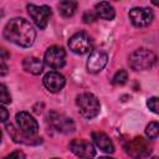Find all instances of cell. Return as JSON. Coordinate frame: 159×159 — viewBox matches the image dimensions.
I'll return each instance as SVG.
<instances>
[{
  "label": "cell",
  "mask_w": 159,
  "mask_h": 159,
  "mask_svg": "<svg viewBox=\"0 0 159 159\" xmlns=\"http://www.w3.org/2000/svg\"><path fill=\"white\" fill-rule=\"evenodd\" d=\"M4 37L20 47H30L35 41L36 32L27 20L14 17L5 25Z\"/></svg>",
  "instance_id": "cell-1"
},
{
  "label": "cell",
  "mask_w": 159,
  "mask_h": 159,
  "mask_svg": "<svg viewBox=\"0 0 159 159\" xmlns=\"http://www.w3.org/2000/svg\"><path fill=\"white\" fill-rule=\"evenodd\" d=\"M76 104L78 107L81 116L87 118V119L94 118L99 113V108H101L99 101L92 93L84 92V93L78 94L76 97Z\"/></svg>",
  "instance_id": "cell-2"
},
{
  "label": "cell",
  "mask_w": 159,
  "mask_h": 159,
  "mask_svg": "<svg viewBox=\"0 0 159 159\" xmlns=\"http://www.w3.org/2000/svg\"><path fill=\"white\" fill-rule=\"evenodd\" d=\"M157 61V56L148 48H139L135 50L129 56V66L134 71H144L150 70Z\"/></svg>",
  "instance_id": "cell-3"
},
{
  "label": "cell",
  "mask_w": 159,
  "mask_h": 159,
  "mask_svg": "<svg viewBox=\"0 0 159 159\" xmlns=\"http://www.w3.org/2000/svg\"><path fill=\"white\" fill-rule=\"evenodd\" d=\"M125 153L133 159H143L148 158L153 150V145L148 139L143 137H135L127 142L124 145Z\"/></svg>",
  "instance_id": "cell-4"
},
{
  "label": "cell",
  "mask_w": 159,
  "mask_h": 159,
  "mask_svg": "<svg viewBox=\"0 0 159 159\" xmlns=\"http://www.w3.org/2000/svg\"><path fill=\"white\" fill-rule=\"evenodd\" d=\"M27 12L30 15V17L34 20V22L36 24L37 27L40 29H45L48 24L50 16L52 14L51 7L47 5H35V4H29L27 6Z\"/></svg>",
  "instance_id": "cell-5"
},
{
  "label": "cell",
  "mask_w": 159,
  "mask_h": 159,
  "mask_svg": "<svg viewBox=\"0 0 159 159\" xmlns=\"http://www.w3.org/2000/svg\"><path fill=\"white\" fill-rule=\"evenodd\" d=\"M68 47L72 52L78 53V55H83V53H87L92 50V40L86 32L81 31V32H77L70 37Z\"/></svg>",
  "instance_id": "cell-6"
},
{
  "label": "cell",
  "mask_w": 159,
  "mask_h": 159,
  "mask_svg": "<svg viewBox=\"0 0 159 159\" xmlns=\"http://www.w3.org/2000/svg\"><path fill=\"white\" fill-rule=\"evenodd\" d=\"M66 53L61 46H51L45 53V63L52 70H60L65 66Z\"/></svg>",
  "instance_id": "cell-7"
},
{
  "label": "cell",
  "mask_w": 159,
  "mask_h": 159,
  "mask_svg": "<svg viewBox=\"0 0 159 159\" xmlns=\"http://www.w3.org/2000/svg\"><path fill=\"white\" fill-rule=\"evenodd\" d=\"M129 19L134 26L145 27L152 24L154 14L148 7H133L132 10H129Z\"/></svg>",
  "instance_id": "cell-8"
},
{
  "label": "cell",
  "mask_w": 159,
  "mask_h": 159,
  "mask_svg": "<svg viewBox=\"0 0 159 159\" xmlns=\"http://www.w3.org/2000/svg\"><path fill=\"white\" fill-rule=\"evenodd\" d=\"M71 152L81 159H92L96 155V149L92 143L84 139H73L70 143Z\"/></svg>",
  "instance_id": "cell-9"
},
{
  "label": "cell",
  "mask_w": 159,
  "mask_h": 159,
  "mask_svg": "<svg viewBox=\"0 0 159 159\" xmlns=\"http://www.w3.org/2000/svg\"><path fill=\"white\" fill-rule=\"evenodd\" d=\"M16 123L19 127V130H21L26 135H35L39 130V124L36 119H34L32 116L27 112H19L16 114Z\"/></svg>",
  "instance_id": "cell-10"
},
{
  "label": "cell",
  "mask_w": 159,
  "mask_h": 159,
  "mask_svg": "<svg viewBox=\"0 0 159 159\" xmlns=\"http://www.w3.org/2000/svg\"><path fill=\"white\" fill-rule=\"evenodd\" d=\"M48 118H50L51 125L56 130H58L61 133H66L67 134V133H72L75 130V123H73V120L70 117H67V116H65L62 113L51 112L48 114Z\"/></svg>",
  "instance_id": "cell-11"
},
{
  "label": "cell",
  "mask_w": 159,
  "mask_h": 159,
  "mask_svg": "<svg viewBox=\"0 0 159 159\" xmlns=\"http://www.w3.org/2000/svg\"><path fill=\"white\" fill-rule=\"evenodd\" d=\"M108 62V56L103 51H92L87 60V71L91 73H98L104 68Z\"/></svg>",
  "instance_id": "cell-12"
},
{
  "label": "cell",
  "mask_w": 159,
  "mask_h": 159,
  "mask_svg": "<svg viewBox=\"0 0 159 159\" xmlns=\"http://www.w3.org/2000/svg\"><path fill=\"white\" fill-rule=\"evenodd\" d=\"M66 83V80L65 77L60 73V72H56V71H52V72H48L43 77V86L52 93H56V92H60L63 86Z\"/></svg>",
  "instance_id": "cell-13"
},
{
  "label": "cell",
  "mask_w": 159,
  "mask_h": 159,
  "mask_svg": "<svg viewBox=\"0 0 159 159\" xmlns=\"http://www.w3.org/2000/svg\"><path fill=\"white\" fill-rule=\"evenodd\" d=\"M92 139L94 142V144L103 150L104 153H113L114 152V145L113 142L109 139V137L107 134H104L103 132H93L92 133Z\"/></svg>",
  "instance_id": "cell-14"
},
{
  "label": "cell",
  "mask_w": 159,
  "mask_h": 159,
  "mask_svg": "<svg viewBox=\"0 0 159 159\" xmlns=\"http://www.w3.org/2000/svg\"><path fill=\"white\" fill-rule=\"evenodd\" d=\"M94 14L97 15V17H101V19L108 20V21L113 20L116 16V11H114L113 6L107 1L98 2L94 7Z\"/></svg>",
  "instance_id": "cell-15"
},
{
  "label": "cell",
  "mask_w": 159,
  "mask_h": 159,
  "mask_svg": "<svg viewBox=\"0 0 159 159\" xmlns=\"http://www.w3.org/2000/svg\"><path fill=\"white\" fill-rule=\"evenodd\" d=\"M22 67L26 72L31 75H40L43 70V63L37 57H26L22 61Z\"/></svg>",
  "instance_id": "cell-16"
},
{
  "label": "cell",
  "mask_w": 159,
  "mask_h": 159,
  "mask_svg": "<svg viewBox=\"0 0 159 159\" xmlns=\"http://www.w3.org/2000/svg\"><path fill=\"white\" fill-rule=\"evenodd\" d=\"M6 129H7L9 134L11 135V138L14 139V142H16V143H25V144H32V142L29 140L30 135H26L21 130L15 129V127L12 124H6Z\"/></svg>",
  "instance_id": "cell-17"
},
{
  "label": "cell",
  "mask_w": 159,
  "mask_h": 159,
  "mask_svg": "<svg viewBox=\"0 0 159 159\" xmlns=\"http://www.w3.org/2000/svg\"><path fill=\"white\" fill-rule=\"evenodd\" d=\"M76 7H77V2L76 1H68V0H66V1H61L58 4L60 12L65 17L72 16L75 14V11H76Z\"/></svg>",
  "instance_id": "cell-18"
},
{
  "label": "cell",
  "mask_w": 159,
  "mask_h": 159,
  "mask_svg": "<svg viewBox=\"0 0 159 159\" xmlns=\"http://www.w3.org/2000/svg\"><path fill=\"white\" fill-rule=\"evenodd\" d=\"M145 134L149 139H157L159 134V124L157 122H150L145 128Z\"/></svg>",
  "instance_id": "cell-19"
},
{
  "label": "cell",
  "mask_w": 159,
  "mask_h": 159,
  "mask_svg": "<svg viewBox=\"0 0 159 159\" xmlns=\"http://www.w3.org/2000/svg\"><path fill=\"white\" fill-rule=\"evenodd\" d=\"M127 80H128V73H127V71H124V70H119V71L116 72V75L113 76V78H112V83L119 86V84H124V83L127 82Z\"/></svg>",
  "instance_id": "cell-20"
},
{
  "label": "cell",
  "mask_w": 159,
  "mask_h": 159,
  "mask_svg": "<svg viewBox=\"0 0 159 159\" xmlns=\"http://www.w3.org/2000/svg\"><path fill=\"white\" fill-rule=\"evenodd\" d=\"M11 102V96L7 91V87L2 83H0V103L2 104H7Z\"/></svg>",
  "instance_id": "cell-21"
},
{
  "label": "cell",
  "mask_w": 159,
  "mask_h": 159,
  "mask_svg": "<svg viewBox=\"0 0 159 159\" xmlns=\"http://www.w3.org/2000/svg\"><path fill=\"white\" fill-rule=\"evenodd\" d=\"M147 106L149 107V109L153 112V113H158V98L157 97H152L147 101Z\"/></svg>",
  "instance_id": "cell-22"
},
{
  "label": "cell",
  "mask_w": 159,
  "mask_h": 159,
  "mask_svg": "<svg viewBox=\"0 0 159 159\" xmlns=\"http://www.w3.org/2000/svg\"><path fill=\"white\" fill-rule=\"evenodd\" d=\"M96 19H97V15H96L93 11H86V12L83 14V16H82L83 22H86V24H88V22H93Z\"/></svg>",
  "instance_id": "cell-23"
},
{
  "label": "cell",
  "mask_w": 159,
  "mask_h": 159,
  "mask_svg": "<svg viewBox=\"0 0 159 159\" xmlns=\"http://www.w3.org/2000/svg\"><path fill=\"white\" fill-rule=\"evenodd\" d=\"M5 159H25V154L21 150H14Z\"/></svg>",
  "instance_id": "cell-24"
},
{
  "label": "cell",
  "mask_w": 159,
  "mask_h": 159,
  "mask_svg": "<svg viewBox=\"0 0 159 159\" xmlns=\"http://www.w3.org/2000/svg\"><path fill=\"white\" fill-rule=\"evenodd\" d=\"M7 118H9V112H7V109L0 104V122H6Z\"/></svg>",
  "instance_id": "cell-25"
},
{
  "label": "cell",
  "mask_w": 159,
  "mask_h": 159,
  "mask_svg": "<svg viewBox=\"0 0 159 159\" xmlns=\"http://www.w3.org/2000/svg\"><path fill=\"white\" fill-rule=\"evenodd\" d=\"M7 73V67L4 63H0V76H4Z\"/></svg>",
  "instance_id": "cell-26"
},
{
  "label": "cell",
  "mask_w": 159,
  "mask_h": 159,
  "mask_svg": "<svg viewBox=\"0 0 159 159\" xmlns=\"http://www.w3.org/2000/svg\"><path fill=\"white\" fill-rule=\"evenodd\" d=\"M0 53H1V55H4V58H7V56H9L7 53H5V51H4V48H0Z\"/></svg>",
  "instance_id": "cell-27"
},
{
  "label": "cell",
  "mask_w": 159,
  "mask_h": 159,
  "mask_svg": "<svg viewBox=\"0 0 159 159\" xmlns=\"http://www.w3.org/2000/svg\"><path fill=\"white\" fill-rule=\"evenodd\" d=\"M98 159H114V158H109V157H99Z\"/></svg>",
  "instance_id": "cell-28"
},
{
  "label": "cell",
  "mask_w": 159,
  "mask_h": 159,
  "mask_svg": "<svg viewBox=\"0 0 159 159\" xmlns=\"http://www.w3.org/2000/svg\"><path fill=\"white\" fill-rule=\"evenodd\" d=\"M1 137H2V133H1V129H0V142H1Z\"/></svg>",
  "instance_id": "cell-29"
},
{
  "label": "cell",
  "mask_w": 159,
  "mask_h": 159,
  "mask_svg": "<svg viewBox=\"0 0 159 159\" xmlns=\"http://www.w3.org/2000/svg\"><path fill=\"white\" fill-rule=\"evenodd\" d=\"M150 159H158V158H157V157H153V158H150Z\"/></svg>",
  "instance_id": "cell-30"
},
{
  "label": "cell",
  "mask_w": 159,
  "mask_h": 159,
  "mask_svg": "<svg viewBox=\"0 0 159 159\" xmlns=\"http://www.w3.org/2000/svg\"><path fill=\"white\" fill-rule=\"evenodd\" d=\"M53 159H58V158H53Z\"/></svg>",
  "instance_id": "cell-31"
}]
</instances>
